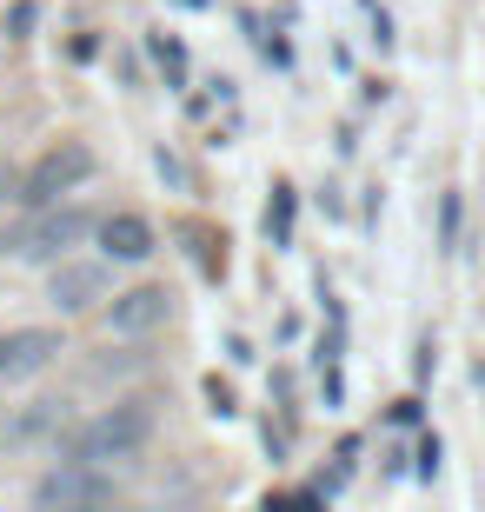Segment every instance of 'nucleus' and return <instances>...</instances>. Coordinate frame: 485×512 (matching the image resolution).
Masks as SVG:
<instances>
[{
	"label": "nucleus",
	"instance_id": "423d86ee",
	"mask_svg": "<svg viewBox=\"0 0 485 512\" xmlns=\"http://www.w3.org/2000/svg\"><path fill=\"white\" fill-rule=\"evenodd\" d=\"M60 353H67V333H60V326H7V333H0V393L54 373Z\"/></svg>",
	"mask_w": 485,
	"mask_h": 512
},
{
	"label": "nucleus",
	"instance_id": "6e6552de",
	"mask_svg": "<svg viewBox=\"0 0 485 512\" xmlns=\"http://www.w3.org/2000/svg\"><path fill=\"white\" fill-rule=\"evenodd\" d=\"M74 433V406L54 393L27 399V406H14L7 413V426H0V439H7V453H40V446H60V439Z\"/></svg>",
	"mask_w": 485,
	"mask_h": 512
},
{
	"label": "nucleus",
	"instance_id": "4468645a",
	"mask_svg": "<svg viewBox=\"0 0 485 512\" xmlns=\"http://www.w3.org/2000/svg\"><path fill=\"white\" fill-rule=\"evenodd\" d=\"M14 193H20V173H14V167H0V213L14 207Z\"/></svg>",
	"mask_w": 485,
	"mask_h": 512
},
{
	"label": "nucleus",
	"instance_id": "0eeeda50",
	"mask_svg": "<svg viewBox=\"0 0 485 512\" xmlns=\"http://www.w3.org/2000/svg\"><path fill=\"white\" fill-rule=\"evenodd\" d=\"M113 300V266L107 260H60L47 266V306H54L60 320H74V313H100Z\"/></svg>",
	"mask_w": 485,
	"mask_h": 512
},
{
	"label": "nucleus",
	"instance_id": "9d476101",
	"mask_svg": "<svg viewBox=\"0 0 485 512\" xmlns=\"http://www.w3.org/2000/svg\"><path fill=\"white\" fill-rule=\"evenodd\" d=\"M280 193V200H273V207H266V233H273V247H286V240H293V187H273Z\"/></svg>",
	"mask_w": 485,
	"mask_h": 512
},
{
	"label": "nucleus",
	"instance_id": "9b49d317",
	"mask_svg": "<svg viewBox=\"0 0 485 512\" xmlns=\"http://www.w3.org/2000/svg\"><path fill=\"white\" fill-rule=\"evenodd\" d=\"M153 54H160V67H167V87L187 80V54H180V40H153Z\"/></svg>",
	"mask_w": 485,
	"mask_h": 512
},
{
	"label": "nucleus",
	"instance_id": "ddd939ff",
	"mask_svg": "<svg viewBox=\"0 0 485 512\" xmlns=\"http://www.w3.org/2000/svg\"><path fill=\"white\" fill-rule=\"evenodd\" d=\"M206 406H213V413H233V386H220V380H206Z\"/></svg>",
	"mask_w": 485,
	"mask_h": 512
},
{
	"label": "nucleus",
	"instance_id": "7ed1b4c3",
	"mask_svg": "<svg viewBox=\"0 0 485 512\" xmlns=\"http://www.w3.org/2000/svg\"><path fill=\"white\" fill-rule=\"evenodd\" d=\"M94 147L87 140H54V147L40 153L34 167L20 173V193H14V207L20 213H40V207H60V200H74L87 180H94Z\"/></svg>",
	"mask_w": 485,
	"mask_h": 512
},
{
	"label": "nucleus",
	"instance_id": "f03ea898",
	"mask_svg": "<svg viewBox=\"0 0 485 512\" xmlns=\"http://www.w3.org/2000/svg\"><path fill=\"white\" fill-rule=\"evenodd\" d=\"M94 227H100L94 207L60 200V207L20 213L14 227L0 233V253H7V260H20V266H60V260H74V253L94 240Z\"/></svg>",
	"mask_w": 485,
	"mask_h": 512
},
{
	"label": "nucleus",
	"instance_id": "20e7f679",
	"mask_svg": "<svg viewBox=\"0 0 485 512\" xmlns=\"http://www.w3.org/2000/svg\"><path fill=\"white\" fill-rule=\"evenodd\" d=\"M27 506H34V512H113V506H120V473H100V466L54 459V466L34 479Z\"/></svg>",
	"mask_w": 485,
	"mask_h": 512
},
{
	"label": "nucleus",
	"instance_id": "f8f14e48",
	"mask_svg": "<svg viewBox=\"0 0 485 512\" xmlns=\"http://www.w3.org/2000/svg\"><path fill=\"white\" fill-rule=\"evenodd\" d=\"M419 479H439V433L419 439Z\"/></svg>",
	"mask_w": 485,
	"mask_h": 512
},
{
	"label": "nucleus",
	"instance_id": "2eb2a0df",
	"mask_svg": "<svg viewBox=\"0 0 485 512\" xmlns=\"http://www.w3.org/2000/svg\"><path fill=\"white\" fill-rule=\"evenodd\" d=\"M0 399H7V393H0Z\"/></svg>",
	"mask_w": 485,
	"mask_h": 512
},
{
	"label": "nucleus",
	"instance_id": "1a4fd4ad",
	"mask_svg": "<svg viewBox=\"0 0 485 512\" xmlns=\"http://www.w3.org/2000/svg\"><path fill=\"white\" fill-rule=\"evenodd\" d=\"M94 253L107 266H147L153 253H160V233H153L147 213L113 207V213H100V227H94Z\"/></svg>",
	"mask_w": 485,
	"mask_h": 512
},
{
	"label": "nucleus",
	"instance_id": "f257e3e1",
	"mask_svg": "<svg viewBox=\"0 0 485 512\" xmlns=\"http://www.w3.org/2000/svg\"><path fill=\"white\" fill-rule=\"evenodd\" d=\"M153 433H160V413H153V399H147V393H120L113 406H100V413L74 419V433L54 446V459L100 466V473H127V466H140V459H147Z\"/></svg>",
	"mask_w": 485,
	"mask_h": 512
},
{
	"label": "nucleus",
	"instance_id": "39448f33",
	"mask_svg": "<svg viewBox=\"0 0 485 512\" xmlns=\"http://www.w3.org/2000/svg\"><path fill=\"white\" fill-rule=\"evenodd\" d=\"M173 320V286L167 280H133V286H113V300L100 306V333L120 346H140L153 340L160 326Z\"/></svg>",
	"mask_w": 485,
	"mask_h": 512
}]
</instances>
